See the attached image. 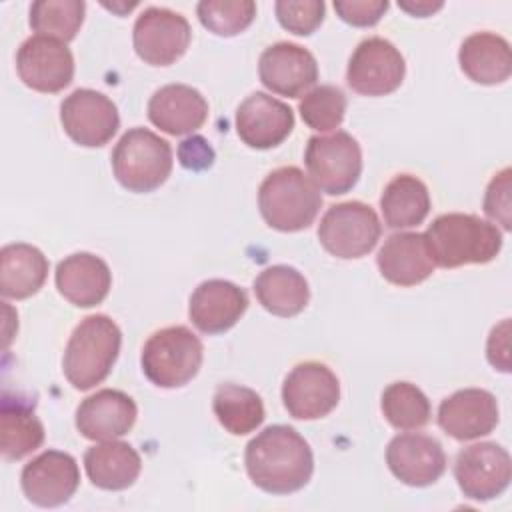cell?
<instances>
[{
  "label": "cell",
  "instance_id": "1",
  "mask_svg": "<svg viewBox=\"0 0 512 512\" xmlns=\"http://www.w3.org/2000/svg\"><path fill=\"white\" fill-rule=\"evenodd\" d=\"M254 486L268 494H292L304 488L314 472L310 444L292 428L274 424L256 434L244 452Z\"/></svg>",
  "mask_w": 512,
  "mask_h": 512
},
{
  "label": "cell",
  "instance_id": "2",
  "mask_svg": "<svg viewBox=\"0 0 512 512\" xmlns=\"http://www.w3.org/2000/svg\"><path fill=\"white\" fill-rule=\"evenodd\" d=\"M424 236L432 260L440 268L488 264L502 250V232L498 226L474 214H440L432 220Z\"/></svg>",
  "mask_w": 512,
  "mask_h": 512
},
{
  "label": "cell",
  "instance_id": "3",
  "mask_svg": "<svg viewBox=\"0 0 512 512\" xmlns=\"http://www.w3.org/2000/svg\"><path fill=\"white\" fill-rule=\"evenodd\" d=\"M122 344L118 324L106 314H92L74 328L62 358L66 380L76 390H90L110 374Z\"/></svg>",
  "mask_w": 512,
  "mask_h": 512
},
{
  "label": "cell",
  "instance_id": "4",
  "mask_svg": "<svg viewBox=\"0 0 512 512\" xmlns=\"http://www.w3.org/2000/svg\"><path fill=\"white\" fill-rule=\"evenodd\" d=\"M320 206V190L298 166L272 170L258 188L260 214L270 228L280 232L308 228L316 220Z\"/></svg>",
  "mask_w": 512,
  "mask_h": 512
},
{
  "label": "cell",
  "instance_id": "5",
  "mask_svg": "<svg viewBox=\"0 0 512 512\" xmlns=\"http://www.w3.org/2000/svg\"><path fill=\"white\" fill-rule=\"evenodd\" d=\"M170 144L148 128H130L112 150V172L130 192H152L172 172Z\"/></svg>",
  "mask_w": 512,
  "mask_h": 512
},
{
  "label": "cell",
  "instance_id": "6",
  "mask_svg": "<svg viewBox=\"0 0 512 512\" xmlns=\"http://www.w3.org/2000/svg\"><path fill=\"white\" fill-rule=\"evenodd\" d=\"M202 358L204 346L188 326H166L146 340L140 364L152 384L180 388L198 374Z\"/></svg>",
  "mask_w": 512,
  "mask_h": 512
},
{
  "label": "cell",
  "instance_id": "7",
  "mask_svg": "<svg viewBox=\"0 0 512 512\" xmlns=\"http://www.w3.org/2000/svg\"><path fill=\"white\" fill-rule=\"evenodd\" d=\"M304 164L318 190L338 196L356 186L362 174V150L354 136L336 130L328 136L308 138Z\"/></svg>",
  "mask_w": 512,
  "mask_h": 512
},
{
  "label": "cell",
  "instance_id": "8",
  "mask_svg": "<svg viewBox=\"0 0 512 512\" xmlns=\"http://www.w3.org/2000/svg\"><path fill=\"white\" fill-rule=\"evenodd\" d=\"M382 234V224L372 206L350 200L330 206L320 224L318 240L322 248L342 260L362 258L374 250Z\"/></svg>",
  "mask_w": 512,
  "mask_h": 512
},
{
  "label": "cell",
  "instance_id": "9",
  "mask_svg": "<svg viewBox=\"0 0 512 512\" xmlns=\"http://www.w3.org/2000/svg\"><path fill=\"white\" fill-rule=\"evenodd\" d=\"M192 40L188 20L170 8L150 6L134 22L132 44L150 66H170L184 56Z\"/></svg>",
  "mask_w": 512,
  "mask_h": 512
},
{
  "label": "cell",
  "instance_id": "10",
  "mask_svg": "<svg viewBox=\"0 0 512 512\" xmlns=\"http://www.w3.org/2000/svg\"><path fill=\"white\" fill-rule=\"evenodd\" d=\"M404 74L406 62L400 50L386 38L370 36L352 52L346 82L362 96H386L400 88Z\"/></svg>",
  "mask_w": 512,
  "mask_h": 512
},
{
  "label": "cell",
  "instance_id": "11",
  "mask_svg": "<svg viewBox=\"0 0 512 512\" xmlns=\"http://www.w3.org/2000/svg\"><path fill=\"white\" fill-rule=\"evenodd\" d=\"M454 478L466 498L478 502L492 500L510 484V454L496 442H478L466 446L456 456Z\"/></svg>",
  "mask_w": 512,
  "mask_h": 512
},
{
  "label": "cell",
  "instance_id": "12",
  "mask_svg": "<svg viewBox=\"0 0 512 512\" xmlns=\"http://www.w3.org/2000/svg\"><path fill=\"white\" fill-rule=\"evenodd\" d=\"M340 400V382L322 362L296 364L282 384V402L296 420H318L328 416Z\"/></svg>",
  "mask_w": 512,
  "mask_h": 512
},
{
  "label": "cell",
  "instance_id": "13",
  "mask_svg": "<svg viewBox=\"0 0 512 512\" xmlns=\"http://www.w3.org/2000/svg\"><path fill=\"white\" fill-rule=\"evenodd\" d=\"M60 122L64 132L84 148L108 144L120 128L116 104L90 88H78L62 100Z\"/></svg>",
  "mask_w": 512,
  "mask_h": 512
},
{
  "label": "cell",
  "instance_id": "14",
  "mask_svg": "<svg viewBox=\"0 0 512 512\" xmlns=\"http://www.w3.org/2000/svg\"><path fill=\"white\" fill-rule=\"evenodd\" d=\"M16 70L28 88L56 94L68 88L74 78V56L66 42L36 34L20 44Z\"/></svg>",
  "mask_w": 512,
  "mask_h": 512
},
{
  "label": "cell",
  "instance_id": "15",
  "mask_svg": "<svg viewBox=\"0 0 512 512\" xmlns=\"http://www.w3.org/2000/svg\"><path fill=\"white\" fill-rule=\"evenodd\" d=\"M20 486L24 496L36 506H62L80 486L78 462L68 452L46 450L22 468Z\"/></svg>",
  "mask_w": 512,
  "mask_h": 512
},
{
  "label": "cell",
  "instance_id": "16",
  "mask_svg": "<svg viewBox=\"0 0 512 512\" xmlns=\"http://www.w3.org/2000/svg\"><path fill=\"white\" fill-rule=\"evenodd\" d=\"M260 82L278 96L298 98L318 80V64L310 50L294 42L268 46L258 60Z\"/></svg>",
  "mask_w": 512,
  "mask_h": 512
},
{
  "label": "cell",
  "instance_id": "17",
  "mask_svg": "<svg viewBox=\"0 0 512 512\" xmlns=\"http://www.w3.org/2000/svg\"><path fill=\"white\" fill-rule=\"evenodd\" d=\"M386 464L400 482L424 488L440 480L444 474L446 454L434 436L408 432L390 440L386 448Z\"/></svg>",
  "mask_w": 512,
  "mask_h": 512
},
{
  "label": "cell",
  "instance_id": "18",
  "mask_svg": "<svg viewBox=\"0 0 512 512\" xmlns=\"http://www.w3.org/2000/svg\"><path fill=\"white\" fill-rule=\"evenodd\" d=\"M498 420V400L484 388L456 390L438 406V426L460 442L488 436Z\"/></svg>",
  "mask_w": 512,
  "mask_h": 512
},
{
  "label": "cell",
  "instance_id": "19",
  "mask_svg": "<svg viewBox=\"0 0 512 512\" xmlns=\"http://www.w3.org/2000/svg\"><path fill=\"white\" fill-rule=\"evenodd\" d=\"M292 128V108L266 92L250 94L236 110V132L246 146L256 150H268L282 144Z\"/></svg>",
  "mask_w": 512,
  "mask_h": 512
},
{
  "label": "cell",
  "instance_id": "20",
  "mask_svg": "<svg viewBox=\"0 0 512 512\" xmlns=\"http://www.w3.org/2000/svg\"><path fill=\"white\" fill-rule=\"evenodd\" d=\"M136 416V402L126 392L104 388L80 402L76 408V428L94 442L116 440L132 430Z\"/></svg>",
  "mask_w": 512,
  "mask_h": 512
},
{
  "label": "cell",
  "instance_id": "21",
  "mask_svg": "<svg viewBox=\"0 0 512 512\" xmlns=\"http://www.w3.org/2000/svg\"><path fill=\"white\" fill-rule=\"evenodd\" d=\"M248 308L246 292L230 280H204L190 296L188 316L204 334H222L236 326Z\"/></svg>",
  "mask_w": 512,
  "mask_h": 512
},
{
  "label": "cell",
  "instance_id": "22",
  "mask_svg": "<svg viewBox=\"0 0 512 512\" xmlns=\"http://www.w3.org/2000/svg\"><path fill=\"white\" fill-rule=\"evenodd\" d=\"M384 280L396 286H416L432 276V260L426 236L420 232H396L386 238L376 256Z\"/></svg>",
  "mask_w": 512,
  "mask_h": 512
},
{
  "label": "cell",
  "instance_id": "23",
  "mask_svg": "<svg viewBox=\"0 0 512 512\" xmlns=\"http://www.w3.org/2000/svg\"><path fill=\"white\" fill-rule=\"evenodd\" d=\"M54 278L58 292L78 308L100 304L112 286L108 264L90 252H76L60 260Z\"/></svg>",
  "mask_w": 512,
  "mask_h": 512
},
{
  "label": "cell",
  "instance_id": "24",
  "mask_svg": "<svg viewBox=\"0 0 512 512\" xmlns=\"http://www.w3.org/2000/svg\"><path fill=\"white\" fill-rule=\"evenodd\" d=\"M150 122L170 136L196 132L208 118L206 98L188 84H166L148 102Z\"/></svg>",
  "mask_w": 512,
  "mask_h": 512
},
{
  "label": "cell",
  "instance_id": "25",
  "mask_svg": "<svg viewBox=\"0 0 512 512\" xmlns=\"http://www.w3.org/2000/svg\"><path fill=\"white\" fill-rule=\"evenodd\" d=\"M458 64L476 84H502L512 74L510 44L494 32H474L460 44Z\"/></svg>",
  "mask_w": 512,
  "mask_h": 512
},
{
  "label": "cell",
  "instance_id": "26",
  "mask_svg": "<svg viewBox=\"0 0 512 512\" xmlns=\"http://www.w3.org/2000/svg\"><path fill=\"white\" fill-rule=\"evenodd\" d=\"M84 470L96 488L126 490L138 480L142 460L128 442L104 440L84 452Z\"/></svg>",
  "mask_w": 512,
  "mask_h": 512
},
{
  "label": "cell",
  "instance_id": "27",
  "mask_svg": "<svg viewBox=\"0 0 512 512\" xmlns=\"http://www.w3.org/2000/svg\"><path fill=\"white\" fill-rule=\"evenodd\" d=\"M48 258L32 244L16 242L0 250V294L12 300L34 296L46 282Z\"/></svg>",
  "mask_w": 512,
  "mask_h": 512
},
{
  "label": "cell",
  "instance_id": "28",
  "mask_svg": "<svg viewBox=\"0 0 512 512\" xmlns=\"http://www.w3.org/2000/svg\"><path fill=\"white\" fill-rule=\"evenodd\" d=\"M254 294L264 310L280 318L300 314L310 300L306 278L286 264L264 268L254 280Z\"/></svg>",
  "mask_w": 512,
  "mask_h": 512
},
{
  "label": "cell",
  "instance_id": "29",
  "mask_svg": "<svg viewBox=\"0 0 512 512\" xmlns=\"http://www.w3.org/2000/svg\"><path fill=\"white\" fill-rule=\"evenodd\" d=\"M380 210L388 228H414L422 224L430 212V192L420 178L398 174L386 184L380 196Z\"/></svg>",
  "mask_w": 512,
  "mask_h": 512
},
{
  "label": "cell",
  "instance_id": "30",
  "mask_svg": "<svg viewBox=\"0 0 512 512\" xmlns=\"http://www.w3.org/2000/svg\"><path fill=\"white\" fill-rule=\"evenodd\" d=\"M212 410L220 426L234 436L254 432L266 416L260 394L248 386L232 382L216 388L212 396Z\"/></svg>",
  "mask_w": 512,
  "mask_h": 512
},
{
  "label": "cell",
  "instance_id": "31",
  "mask_svg": "<svg viewBox=\"0 0 512 512\" xmlns=\"http://www.w3.org/2000/svg\"><path fill=\"white\" fill-rule=\"evenodd\" d=\"M44 426L32 408L4 396L0 408V452L6 460H20L40 448Z\"/></svg>",
  "mask_w": 512,
  "mask_h": 512
},
{
  "label": "cell",
  "instance_id": "32",
  "mask_svg": "<svg viewBox=\"0 0 512 512\" xmlns=\"http://www.w3.org/2000/svg\"><path fill=\"white\" fill-rule=\"evenodd\" d=\"M382 414L396 430H418L430 422V400L412 382H392L382 392Z\"/></svg>",
  "mask_w": 512,
  "mask_h": 512
},
{
  "label": "cell",
  "instance_id": "33",
  "mask_svg": "<svg viewBox=\"0 0 512 512\" xmlns=\"http://www.w3.org/2000/svg\"><path fill=\"white\" fill-rule=\"evenodd\" d=\"M84 12L82 0H36L30 6V26L40 36L70 42L84 22Z\"/></svg>",
  "mask_w": 512,
  "mask_h": 512
},
{
  "label": "cell",
  "instance_id": "34",
  "mask_svg": "<svg viewBox=\"0 0 512 512\" xmlns=\"http://www.w3.org/2000/svg\"><path fill=\"white\" fill-rule=\"evenodd\" d=\"M198 20L216 36H236L256 18L252 0H202L196 6Z\"/></svg>",
  "mask_w": 512,
  "mask_h": 512
},
{
  "label": "cell",
  "instance_id": "35",
  "mask_svg": "<svg viewBox=\"0 0 512 512\" xmlns=\"http://www.w3.org/2000/svg\"><path fill=\"white\" fill-rule=\"evenodd\" d=\"M304 124L318 132L336 130L346 114V96L338 86L320 84L304 94L298 104Z\"/></svg>",
  "mask_w": 512,
  "mask_h": 512
},
{
  "label": "cell",
  "instance_id": "36",
  "mask_svg": "<svg viewBox=\"0 0 512 512\" xmlns=\"http://www.w3.org/2000/svg\"><path fill=\"white\" fill-rule=\"evenodd\" d=\"M274 10L280 26L298 36H310L326 16L322 0H278Z\"/></svg>",
  "mask_w": 512,
  "mask_h": 512
},
{
  "label": "cell",
  "instance_id": "37",
  "mask_svg": "<svg viewBox=\"0 0 512 512\" xmlns=\"http://www.w3.org/2000/svg\"><path fill=\"white\" fill-rule=\"evenodd\" d=\"M510 176L512 170L504 168L498 174L492 176L490 184L486 186L484 194V212L488 218H492L496 224H500L504 230H510Z\"/></svg>",
  "mask_w": 512,
  "mask_h": 512
},
{
  "label": "cell",
  "instance_id": "38",
  "mask_svg": "<svg viewBox=\"0 0 512 512\" xmlns=\"http://www.w3.org/2000/svg\"><path fill=\"white\" fill-rule=\"evenodd\" d=\"M386 0H336V14L350 26L368 28L380 22L384 12L388 10Z\"/></svg>",
  "mask_w": 512,
  "mask_h": 512
},
{
  "label": "cell",
  "instance_id": "39",
  "mask_svg": "<svg viewBox=\"0 0 512 512\" xmlns=\"http://www.w3.org/2000/svg\"><path fill=\"white\" fill-rule=\"evenodd\" d=\"M488 362L500 372H510V320H502L492 328L486 342Z\"/></svg>",
  "mask_w": 512,
  "mask_h": 512
},
{
  "label": "cell",
  "instance_id": "40",
  "mask_svg": "<svg viewBox=\"0 0 512 512\" xmlns=\"http://www.w3.org/2000/svg\"><path fill=\"white\" fill-rule=\"evenodd\" d=\"M178 156H180L182 166L192 168V170L208 168L214 162V152L202 136H192V138H186L184 142H180Z\"/></svg>",
  "mask_w": 512,
  "mask_h": 512
},
{
  "label": "cell",
  "instance_id": "41",
  "mask_svg": "<svg viewBox=\"0 0 512 512\" xmlns=\"http://www.w3.org/2000/svg\"><path fill=\"white\" fill-rule=\"evenodd\" d=\"M398 6H400L402 10H406V12L414 14V16L424 18V16H430V14H434L436 10H440L444 4H442V2H428V0H420V2H398Z\"/></svg>",
  "mask_w": 512,
  "mask_h": 512
}]
</instances>
